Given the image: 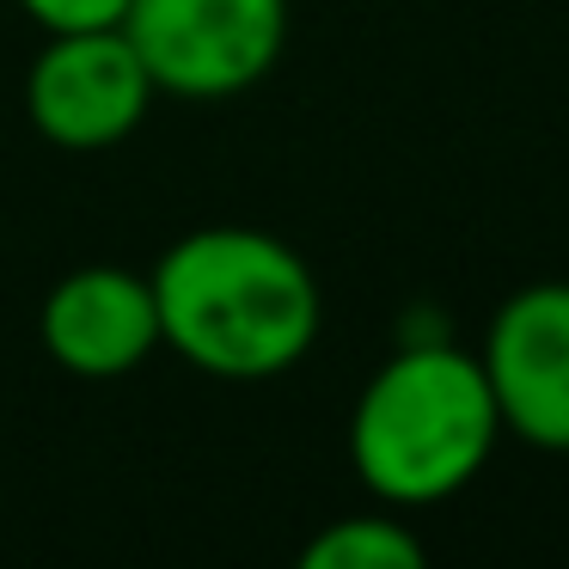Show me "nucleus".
Instances as JSON below:
<instances>
[{"label":"nucleus","mask_w":569,"mask_h":569,"mask_svg":"<svg viewBox=\"0 0 569 569\" xmlns=\"http://www.w3.org/2000/svg\"><path fill=\"white\" fill-rule=\"evenodd\" d=\"M148 282L160 307V343L209 380H276L319 343V276L263 227H190L160 251Z\"/></svg>","instance_id":"obj_1"},{"label":"nucleus","mask_w":569,"mask_h":569,"mask_svg":"<svg viewBox=\"0 0 569 569\" xmlns=\"http://www.w3.org/2000/svg\"><path fill=\"white\" fill-rule=\"evenodd\" d=\"M502 441L483 361L447 337L398 343L349 410V466L380 508H435L459 496Z\"/></svg>","instance_id":"obj_2"},{"label":"nucleus","mask_w":569,"mask_h":569,"mask_svg":"<svg viewBox=\"0 0 569 569\" xmlns=\"http://www.w3.org/2000/svg\"><path fill=\"white\" fill-rule=\"evenodd\" d=\"M123 38L153 92L221 104L276 74L288 50V0H129Z\"/></svg>","instance_id":"obj_3"},{"label":"nucleus","mask_w":569,"mask_h":569,"mask_svg":"<svg viewBox=\"0 0 569 569\" xmlns=\"http://www.w3.org/2000/svg\"><path fill=\"white\" fill-rule=\"evenodd\" d=\"M153 80L123 26L99 31H43V50L26 74V117L50 148L104 153L123 148L153 111Z\"/></svg>","instance_id":"obj_4"},{"label":"nucleus","mask_w":569,"mask_h":569,"mask_svg":"<svg viewBox=\"0 0 569 569\" xmlns=\"http://www.w3.org/2000/svg\"><path fill=\"white\" fill-rule=\"evenodd\" d=\"M478 361L502 435L539 453H569V282H532L508 295Z\"/></svg>","instance_id":"obj_5"},{"label":"nucleus","mask_w":569,"mask_h":569,"mask_svg":"<svg viewBox=\"0 0 569 569\" xmlns=\"http://www.w3.org/2000/svg\"><path fill=\"white\" fill-rule=\"evenodd\" d=\"M43 356L74 380H123L160 349V307L148 270L129 263H80L56 276L38 307Z\"/></svg>","instance_id":"obj_6"},{"label":"nucleus","mask_w":569,"mask_h":569,"mask_svg":"<svg viewBox=\"0 0 569 569\" xmlns=\"http://www.w3.org/2000/svg\"><path fill=\"white\" fill-rule=\"evenodd\" d=\"M300 563L307 569H417L422 539L398 520V508H386V515H343L325 532H312Z\"/></svg>","instance_id":"obj_7"},{"label":"nucleus","mask_w":569,"mask_h":569,"mask_svg":"<svg viewBox=\"0 0 569 569\" xmlns=\"http://www.w3.org/2000/svg\"><path fill=\"white\" fill-rule=\"evenodd\" d=\"M19 13L38 31H99V26H123L129 0H19Z\"/></svg>","instance_id":"obj_8"}]
</instances>
